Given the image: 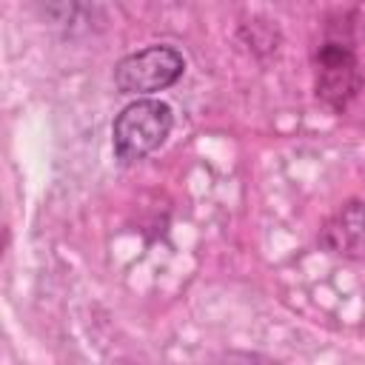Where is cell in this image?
<instances>
[{"instance_id": "cell-1", "label": "cell", "mask_w": 365, "mask_h": 365, "mask_svg": "<svg viewBox=\"0 0 365 365\" xmlns=\"http://www.w3.org/2000/svg\"><path fill=\"white\" fill-rule=\"evenodd\" d=\"M174 125V111L168 103L157 97H143L128 103L111 125V145L114 157L120 163H137L157 151L165 137L171 134Z\"/></svg>"}, {"instance_id": "cell-5", "label": "cell", "mask_w": 365, "mask_h": 365, "mask_svg": "<svg viewBox=\"0 0 365 365\" xmlns=\"http://www.w3.org/2000/svg\"><path fill=\"white\" fill-rule=\"evenodd\" d=\"M214 365H279V362H274V359H268V356H262V354H248V351H228V354H222Z\"/></svg>"}, {"instance_id": "cell-2", "label": "cell", "mask_w": 365, "mask_h": 365, "mask_svg": "<svg viewBox=\"0 0 365 365\" xmlns=\"http://www.w3.org/2000/svg\"><path fill=\"white\" fill-rule=\"evenodd\" d=\"M185 74V57L165 43L145 46L140 51L125 54L114 66V88L128 97H151L157 91H165Z\"/></svg>"}, {"instance_id": "cell-3", "label": "cell", "mask_w": 365, "mask_h": 365, "mask_svg": "<svg viewBox=\"0 0 365 365\" xmlns=\"http://www.w3.org/2000/svg\"><path fill=\"white\" fill-rule=\"evenodd\" d=\"M362 88V66L351 43L345 40H322L314 51V91L317 97L334 108L345 111L351 100Z\"/></svg>"}, {"instance_id": "cell-4", "label": "cell", "mask_w": 365, "mask_h": 365, "mask_svg": "<svg viewBox=\"0 0 365 365\" xmlns=\"http://www.w3.org/2000/svg\"><path fill=\"white\" fill-rule=\"evenodd\" d=\"M319 245L336 257L365 262V200L342 202L322 222Z\"/></svg>"}]
</instances>
